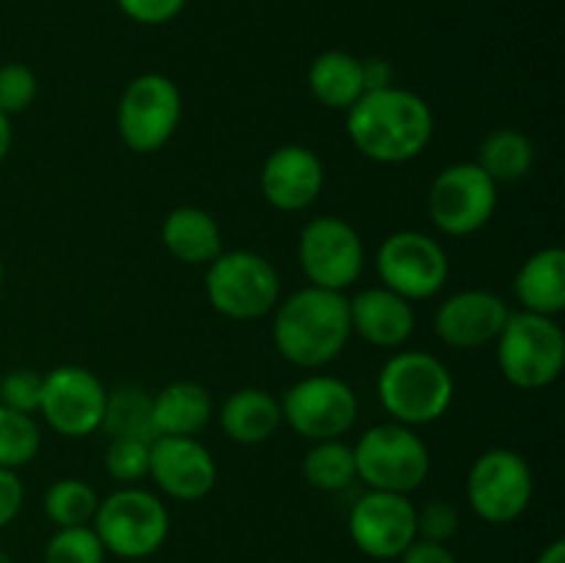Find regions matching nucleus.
I'll return each mask as SVG.
<instances>
[{"instance_id": "nucleus-32", "label": "nucleus", "mask_w": 565, "mask_h": 563, "mask_svg": "<svg viewBox=\"0 0 565 563\" xmlns=\"http://www.w3.org/2000/svg\"><path fill=\"white\" fill-rule=\"evenodd\" d=\"M36 92L39 81L31 66L17 64V61L0 66V110L6 116H17L31 108Z\"/></svg>"}, {"instance_id": "nucleus-29", "label": "nucleus", "mask_w": 565, "mask_h": 563, "mask_svg": "<svg viewBox=\"0 0 565 563\" xmlns=\"http://www.w3.org/2000/svg\"><path fill=\"white\" fill-rule=\"evenodd\" d=\"M42 450V431L33 414L0 406V469H20Z\"/></svg>"}, {"instance_id": "nucleus-37", "label": "nucleus", "mask_w": 565, "mask_h": 563, "mask_svg": "<svg viewBox=\"0 0 565 563\" xmlns=\"http://www.w3.org/2000/svg\"><path fill=\"white\" fill-rule=\"evenodd\" d=\"M401 563H461L456 552L447 544H436V541L417 539L401 557Z\"/></svg>"}, {"instance_id": "nucleus-7", "label": "nucleus", "mask_w": 565, "mask_h": 563, "mask_svg": "<svg viewBox=\"0 0 565 563\" xmlns=\"http://www.w3.org/2000/svg\"><path fill=\"white\" fill-rule=\"evenodd\" d=\"M353 456L356 478L375 491L412 495L430 475V450L425 439L395 419L373 425L353 445Z\"/></svg>"}, {"instance_id": "nucleus-15", "label": "nucleus", "mask_w": 565, "mask_h": 563, "mask_svg": "<svg viewBox=\"0 0 565 563\" xmlns=\"http://www.w3.org/2000/svg\"><path fill=\"white\" fill-rule=\"evenodd\" d=\"M348 533L362 555L397 561L417 541V506L408 495L370 489L351 506Z\"/></svg>"}, {"instance_id": "nucleus-28", "label": "nucleus", "mask_w": 565, "mask_h": 563, "mask_svg": "<svg viewBox=\"0 0 565 563\" xmlns=\"http://www.w3.org/2000/svg\"><path fill=\"white\" fill-rule=\"evenodd\" d=\"M42 506L55 528H81V524H92L99 506V495L86 480L61 478L47 486Z\"/></svg>"}, {"instance_id": "nucleus-6", "label": "nucleus", "mask_w": 565, "mask_h": 563, "mask_svg": "<svg viewBox=\"0 0 565 563\" xmlns=\"http://www.w3.org/2000/svg\"><path fill=\"white\" fill-rule=\"evenodd\" d=\"M92 528L103 541L105 552L125 561H141L166 544L171 519L169 508L158 495L141 486H121L99 500Z\"/></svg>"}, {"instance_id": "nucleus-31", "label": "nucleus", "mask_w": 565, "mask_h": 563, "mask_svg": "<svg viewBox=\"0 0 565 563\" xmlns=\"http://www.w3.org/2000/svg\"><path fill=\"white\" fill-rule=\"evenodd\" d=\"M149 453L152 442L147 439H110L105 450V469L121 486H136L149 475Z\"/></svg>"}, {"instance_id": "nucleus-11", "label": "nucleus", "mask_w": 565, "mask_h": 563, "mask_svg": "<svg viewBox=\"0 0 565 563\" xmlns=\"http://www.w3.org/2000/svg\"><path fill=\"white\" fill-rule=\"evenodd\" d=\"M364 241L340 215H318L298 237V265L312 287L345 293L364 274Z\"/></svg>"}, {"instance_id": "nucleus-17", "label": "nucleus", "mask_w": 565, "mask_h": 563, "mask_svg": "<svg viewBox=\"0 0 565 563\" xmlns=\"http://www.w3.org/2000/svg\"><path fill=\"white\" fill-rule=\"evenodd\" d=\"M511 318V307L491 290H458L439 304L434 315V329L445 346L458 351H475L497 342L500 331Z\"/></svg>"}, {"instance_id": "nucleus-20", "label": "nucleus", "mask_w": 565, "mask_h": 563, "mask_svg": "<svg viewBox=\"0 0 565 563\" xmlns=\"http://www.w3.org/2000/svg\"><path fill=\"white\" fill-rule=\"evenodd\" d=\"M221 431L235 445H265L281 428V403L263 386H243L224 401L218 412Z\"/></svg>"}, {"instance_id": "nucleus-3", "label": "nucleus", "mask_w": 565, "mask_h": 563, "mask_svg": "<svg viewBox=\"0 0 565 563\" xmlns=\"http://www.w3.org/2000/svg\"><path fill=\"white\" fill-rule=\"evenodd\" d=\"M375 392L395 423L419 428L445 417L456 397V379L434 353L395 351L381 368Z\"/></svg>"}, {"instance_id": "nucleus-30", "label": "nucleus", "mask_w": 565, "mask_h": 563, "mask_svg": "<svg viewBox=\"0 0 565 563\" xmlns=\"http://www.w3.org/2000/svg\"><path fill=\"white\" fill-rule=\"evenodd\" d=\"M105 546L92 524L58 528L44 546V563H105Z\"/></svg>"}, {"instance_id": "nucleus-42", "label": "nucleus", "mask_w": 565, "mask_h": 563, "mask_svg": "<svg viewBox=\"0 0 565 563\" xmlns=\"http://www.w3.org/2000/svg\"><path fill=\"white\" fill-rule=\"evenodd\" d=\"M3 279H6V268H3V259H0V287H3Z\"/></svg>"}, {"instance_id": "nucleus-16", "label": "nucleus", "mask_w": 565, "mask_h": 563, "mask_svg": "<svg viewBox=\"0 0 565 563\" xmlns=\"http://www.w3.org/2000/svg\"><path fill=\"white\" fill-rule=\"evenodd\" d=\"M149 478L171 500L196 502L215 489L218 464L196 436H154Z\"/></svg>"}, {"instance_id": "nucleus-18", "label": "nucleus", "mask_w": 565, "mask_h": 563, "mask_svg": "<svg viewBox=\"0 0 565 563\" xmlns=\"http://www.w3.org/2000/svg\"><path fill=\"white\" fill-rule=\"evenodd\" d=\"M326 185V166L315 149L285 144L265 158L259 188L270 208L281 213H301L312 208Z\"/></svg>"}, {"instance_id": "nucleus-1", "label": "nucleus", "mask_w": 565, "mask_h": 563, "mask_svg": "<svg viewBox=\"0 0 565 563\" xmlns=\"http://www.w3.org/2000/svg\"><path fill=\"white\" fill-rule=\"evenodd\" d=\"M345 130L353 147L367 160L401 166L428 149L436 119L419 94L392 83L386 88L364 92L345 110Z\"/></svg>"}, {"instance_id": "nucleus-33", "label": "nucleus", "mask_w": 565, "mask_h": 563, "mask_svg": "<svg viewBox=\"0 0 565 563\" xmlns=\"http://www.w3.org/2000/svg\"><path fill=\"white\" fill-rule=\"evenodd\" d=\"M44 375L31 368H17L0 379V406H9L22 414H36L42 401Z\"/></svg>"}, {"instance_id": "nucleus-34", "label": "nucleus", "mask_w": 565, "mask_h": 563, "mask_svg": "<svg viewBox=\"0 0 565 563\" xmlns=\"http://www.w3.org/2000/svg\"><path fill=\"white\" fill-rule=\"evenodd\" d=\"M461 528V513L450 500H430L425 508H417V539L447 544L456 539Z\"/></svg>"}, {"instance_id": "nucleus-35", "label": "nucleus", "mask_w": 565, "mask_h": 563, "mask_svg": "<svg viewBox=\"0 0 565 563\" xmlns=\"http://www.w3.org/2000/svg\"><path fill=\"white\" fill-rule=\"evenodd\" d=\"M116 3L138 25H166L185 9L188 0H116Z\"/></svg>"}, {"instance_id": "nucleus-10", "label": "nucleus", "mask_w": 565, "mask_h": 563, "mask_svg": "<svg viewBox=\"0 0 565 563\" xmlns=\"http://www.w3.org/2000/svg\"><path fill=\"white\" fill-rule=\"evenodd\" d=\"M535 478L527 458L511 447L480 453L467 472V502L483 522L511 524L533 502Z\"/></svg>"}, {"instance_id": "nucleus-2", "label": "nucleus", "mask_w": 565, "mask_h": 563, "mask_svg": "<svg viewBox=\"0 0 565 563\" xmlns=\"http://www.w3.org/2000/svg\"><path fill=\"white\" fill-rule=\"evenodd\" d=\"M274 346L290 364L320 370L334 362L351 342L345 293L301 287L274 309Z\"/></svg>"}, {"instance_id": "nucleus-4", "label": "nucleus", "mask_w": 565, "mask_h": 563, "mask_svg": "<svg viewBox=\"0 0 565 563\" xmlns=\"http://www.w3.org/2000/svg\"><path fill=\"white\" fill-rule=\"evenodd\" d=\"M497 362L516 390H544L561 379L565 368V331L557 318L535 312H511L497 337Z\"/></svg>"}, {"instance_id": "nucleus-39", "label": "nucleus", "mask_w": 565, "mask_h": 563, "mask_svg": "<svg viewBox=\"0 0 565 563\" xmlns=\"http://www.w3.org/2000/svg\"><path fill=\"white\" fill-rule=\"evenodd\" d=\"M11 144H14V127H11V116H6L3 110H0V163L9 158Z\"/></svg>"}, {"instance_id": "nucleus-41", "label": "nucleus", "mask_w": 565, "mask_h": 563, "mask_svg": "<svg viewBox=\"0 0 565 563\" xmlns=\"http://www.w3.org/2000/svg\"><path fill=\"white\" fill-rule=\"evenodd\" d=\"M0 563H14V557H11L9 552H3V550H0Z\"/></svg>"}, {"instance_id": "nucleus-8", "label": "nucleus", "mask_w": 565, "mask_h": 563, "mask_svg": "<svg viewBox=\"0 0 565 563\" xmlns=\"http://www.w3.org/2000/svg\"><path fill=\"white\" fill-rule=\"evenodd\" d=\"M182 119V94L171 77L143 72L121 92L116 127L127 149L136 155L160 152L174 138Z\"/></svg>"}, {"instance_id": "nucleus-13", "label": "nucleus", "mask_w": 565, "mask_h": 563, "mask_svg": "<svg viewBox=\"0 0 565 563\" xmlns=\"http://www.w3.org/2000/svg\"><path fill=\"white\" fill-rule=\"evenodd\" d=\"M281 403V419L309 442L342 439L359 417V397L348 381L312 373L290 386Z\"/></svg>"}, {"instance_id": "nucleus-19", "label": "nucleus", "mask_w": 565, "mask_h": 563, "mask_svg": "<svg viewBox=\"0 0 565 563\" xmlns=\"http://www.w3.org/2000/svg\"><path fill=\"white\" fill-rule=\"evenodd\" d=\"M348 315H351L353 334L386 351L406 346L417 326L414 304L386 287H367L348 298Z\"/></svg>"}, {"instance_id": "nucleus-25", "label": "nucleus", "mask_w": 565, "mask_h": 563, "mask_svg": "<svg viewBox=\"0 0 565 563\" xmlns=\"http://www.w3.org/2000/svg\"><path fill=\"white\" fill-rule=\"evenodd\" d=\"M475 163L497 182H519L533 171L535 166V147L522 130L513 127H500V130L489 132L480 141L478 160Z\"/></svg>"}, {"instance_id": "nucleus-23", "label": "nucleus", "mask_w": 565, "mask_h": 563, "mask_svg": "<svg viewBox=\"0 0 565 563\" xmlns=\"http://www.w3.org/2000/svg\"><path fill=\"white\" fill-rule=\"evenodd\" d=\"M213 419V395L199 381H171L152 395L154 436H199Z\"/></svg>"}, {"instance_id": "nucleus-21", "label": "nucleus", "mask_w": 565, "mask_h": 563, "mask_svg": "<svg viewBox=\"0 0 565 563\" xmlns=\"http://www.w3.org/2000/svg\"><path fill=\"white\" fill-rule=\"evenodd\" d=\"M160 241L174 259L185 265H210L224 252V235L213 213L193 204L174 208L163 219Z\"/></svg>"}, {"instance_id": "nucleus-24", "label": "nucleus", "mask_w": 565, "mask_h": 563, "mask_svg": "<svg viewBox=\"0 0 565 563\" xmlns=\"http://www.w3.org/2000/svg\"><path fill=\"white\" fill-rule=\"evenodd\" d=\"M309 92L323 108L345 114L364 94L362 59L345 50H326L309 66Z\"/></svg>"}, {"instance_id": "nucleus-40", "label": "nucleus", "mask_w": 565, "mask_h": 563, "mask_svg": "<svg viewBox=\"0 0 565 563\" xmlns=\"http://www.w3.org/2000/svg\"><path fill=\"white\" fill-rule=\"evenodd\" d=\"M535 563H565V541L563 539L552 541V544L541 552Z\"/></svg>"}, {"instance_id": "nucleus-36", "label": "nucleus", "mask_w": 565, "mask_h": 563, "mask_svg": "<svg viewBox=\"0 0 565 563\" xmlns=\"http://www.w3.org/2000/svg\"><path fill=\"white\" fill-rule=\"evenodd\" d=\"M22 502H25V486L17 469H0V530L20 517Z\"/></svg>"}, {"instance_id": "nucleus-22", "label": "nucleus", "mask_w": 565, "mask_h": 563, "mask_svg": "<svg viewBox=\"0 0 565 563\" xmlns=\"http://www.w3.org/2000/svg\"><path fill=\"white\" fill-rule=\"evenodd\" d=\"M513 293L524 312L557 318L565 309V252L561 246L539 248L524 259L513 279Z\"/></svg>"}, {"instance_id": "nucleus-9", "label": "nucleus", "mask_w": 565, "mask_h": 563, "mask_svg": "<svg viewBox=\"0 0 565 563\" xmlns=\"http://www.w3.org/2000/svg\"><path fill=\"white\" fill-rule=\"evenodd\" d=\"M381 287L406 301H428L445 290L450 279V259L445 246L428 232L401 230L384 237L375 252Z\"/></svg>"}, {"instance_id": "nucleus-38", "label": "nucleus", "mask_w": 565, "mask_h": 563, "mask_svg": "<svg viewBox=\"0 0 565 563\" xmlns=\"http://www.w3.org/2000/svg\"><path fill=\"white\" fill-rule=\"evenodd\" d=\"M362 77L364 92H375V88H386L395 83V70L384 59H362Z\"/></svg>"}, {"instance_id": "nucleus-5", "label": "nucleus", "mask_w": 565, "mask_h": 563, "mask_svg": "<svg viewBox=\"0 0 565 563\" xmlns=\"http://www.w3.org/2000/svg\"><path fill=\"white\" fill-rule=\"evenodd\" d=\"M204 293L210 307L230 320H259L281 301V279L268 257L252 248L221 252L207 265Z\"/></svg>"}, {"instance_id": "nucleus-14", "label": "nucleus", "mask_w": 565, "mask_h": 563, "mask_svg": "<svg viewBox=\"0 0 565 563\" xmlns=\"http://www.w3.org/2000/svg\"><path fill=\"white\" fill-rule=\"evenodd\" d=\"M108 390L92 370L81 364H61L44 373L39 414L66 439H83L99 431Z\"/></svg>"}, {"instance_id": "nucleus-27", "label": "nucleus", "mask_w": 565, "mask_h": 563, "mask_svg": "<svg viewBox=\"0 0 565 563\" xmlns=\"http://www.w3.org/2000/svg\"><path fill=\"white\" fill-rule=\"evenodd\" d=\"M307 484L318 491H342L356 480V456L345 439L312 442L301 461Z\"/></svg>"}, {"instance_id": "nucleus-12", "label": "nucleus", "mask_w": 565, "mask_h": 563, "mask_svg": "<svg viewBox=\"0 0 565 563\" xmlns=\"http://www.w3.org/2000/svg\"><path fill=\"white\" fill-rule=\"evenodd\" d=\"M497 182L478 163H452L434 177L428 215L441 235L467 237L483 230L497 213Z\"/></svg>"}, {"instance_id": "nucleus-26", "label": "nucleus", "mask_w": 565, "mask_h": 563, "mask_svg": "<svg viewBox=\"0 0 565 563\" xmlns=\"http://www.w3.org/2000/svg\"><path fill=\"white\" fill-rule=\"evenodd\" d=\"M99 428L110 439H154L152 423V395H147L138 386H119L108 392L105 401L103 425Z\"/></svg>"}]
</instances>
